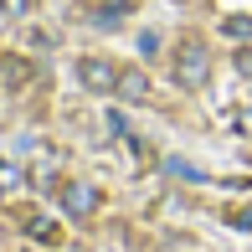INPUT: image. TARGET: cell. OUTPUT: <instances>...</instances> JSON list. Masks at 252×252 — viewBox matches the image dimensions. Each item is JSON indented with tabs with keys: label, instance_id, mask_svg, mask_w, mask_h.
<instances>
[{
	"label": "cell",
	"instance_id": "obj_1",
	"mask_svg": "<svg viewBox=\"0 0 252 252\" xmlns=\"http://www.w3.org/2000/svg\"><path fill=\"white\" fill-rule=\"evenodd\" d=\"M206 77H211V52H206V41H196V36L180 41L175 47V83L196 93V88H206Z\"/></svg>",
	"mask_w": 252,
	"mask_h": 252
},
{
	"label": "cell",
	"instance_id": "obj_10",
	"mask_svg": "<svg viewBox=\"0 0 252 252\" xmlns=\"http://www.w3.org/2000/svg\"><path fill=\"white\" fill-rule=\"evenodd\" d=\"M237 72H242L247 83H252V47H242V52H237Z\"/></svg>",
	"mask_w": 252,
	"mask_h": 252
},
{
	"label": "cell",
	"instance_id": "obj_3",
	"mask_svg": "<svg viewBox=\"0 0 252 252\" xmlns=\"http://www.w3.org/2000/svg\"><path fill=\"white\" fill-rule=\"evenodd\" d=\"M62 211L67 216H93L98 211V186H88V180H67V186H62Z\"/></svg>",
	"mask_w": 252,
	"mask_h": 252
},
{
	"label": "cell",
	"instance_id": "obj_12",
	"mask_svg": "<svg viewBox=\"0 0 252 252\" xmlns=\"http://www.w3.org/2000/svg\"><path fill=\"white\" fill-rule=\"evenodd\" d=\"M139 52H144V57L159 52V36H155V31H144V36H139Z\"/></svg>",
	"mask_w": 252,
	"mask_h": 252
},
{
	"label": "cell",
	"instance_id": "obj_14",
	"mask_svg": "<svg viewBox=\"0 0 252 252\" xmlns=\"http://www.w3.org/2000/svg\"><path fill=\"white\" fill-rule=\"evenodd\" d=\"M0 196H5V190H0Z\"/></svg>",
	"mask_w": 252,
	"mask_h": 252
},
{
	"label": "cell",
	"instance_id": "obj_7",
	"mask_svg": "<svg viewBox=\"0 0 252 252\" xmlns=\"http://www.w3.org/2000/svg\"><path fill=\"white\" fill-rule=\"evenodd\" d=\"M21 180H26V170H21L16 159H0V190H16Z\"/></svg>",
	"mask_w": 252,
	"mask_h": 252
},
{
	"label": "cell",
	"instance_id": "obj_4",
	"mask_svg": "<svg viewBox=\"0 0 252 252\" xmlns=\"http://www.w3.org/2000/svg\"><path fill=\"white\" fill-rule=\"evenodd\" d=\"M119 93L129 98V103H144V98H150V77L129 67V72H119Z\"/></svg>",
	"mask_w": 252,
	"mask_h": 252
},
{
	"label": "cell",
	"instance_id": "obj_2",
	"mask_svg": "<svg viewBox=\"0 0 252 252\" xmlns=\"http://www.w3.org/2000/svg\"><path fill=\"white\" fill-rule=\"evenodd\" d=\"M77 83H83L88 93H119V67L103 62V57H83V62H77Z\"/></svg>",
	"mask_w": 252,
	"mask_h": 252
},
{
	"label": "cell",
	"instance_id": "obj_11",
	"mask_svg": "<svg viewBox=\"0 0 252 252\" xmlns=\"http://www.w3.org/2000/svg\"><path fill=\"white\" fill-rule=\"evenodd\" d=\"M0 10H5V16H26L31 0H0Z\"/></svg>",
	"mask_w": 252,
	"mask_h": 252
},
{
	"label": "cell",
	"instance_id": "obj_8",
	"mask_svg": "<svg viewBox=\"0 0 252 252\" xmlns=\"http://www.w3.org/2000/svg\"><path fill=\"white\" fill-rule=\"evenodd\" d=\"M26 232L36 237V242H47V247H52V242H62V232H57V221H41V216H36V221L26 226Z\"/></svg>",
	"mask_w": 252,
	"mask_h": 252
},
{
	"label": "cell",
	"instance_id": "obj_9",
	"mask_svg": "<svg viewBox=\"0 0 252 252\" xmlns=\"http://www.w3.org/2000/svg\"><path fill=\"white\" fill-rule=\"evenodd\" d=\"M31 180H36V186H57V170H52V165H36V170H31Z\"/></svg>",
	"mask_w": 252,
	"mask_h": 252
},
{
	"label": "cell",
	"instance_id": "obj_6",
	"mask_svg": "<svg viewBox=\"0 0 252 252\" xmlns=\"http://www.w3.org/2000/svg\"><path fill=\"white\" fill-rule=\"evenodd\" d=\"M221 31H226L232 41H252V16H226Z\"/></svg>",
	"mask_w": 252,
	"mask_h": 252
},
{
	"label": "cell",
	"instance_id": "obj_5",
	"mask_svg": "<svg viewBox=\"0 0 252 252\" xmlns=\"http://www.w3.org/2000/svg\"><path fill=\"white\" fill-rule=\"evenodd\" d=\"M26 77H31V67L21 57H0V83L5 88H26Z\"/></svg>",
	"mask_w": 252,
	"mask_h": 252
},
{
	"label": "cell",
	"instance_id": "obj_13",
	"mask_svg": "<svg viewBox=\"0 0 252 252\" xmlns=\"http://www.w3.org/2000/svg\"><path fill=\"white\" fill-rule=\"evenodd\" d=\"M232 226H242V232H247V226H252V211H232Z\"/></svg>",
	"mask_w": 252,
	"mask_h": 252
}]
</instances>
